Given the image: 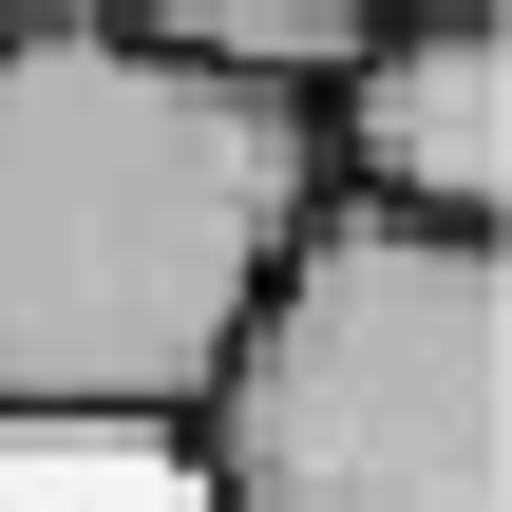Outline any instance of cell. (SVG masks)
Segmentation results:
<instances>
[{"label": "cell", "instance_id": "1", "mask_svg": "<svg viewBox=\"0 0 512 512\" xmlns=\"http://www.w3.org/2000/svg\"><path fill=\"white\" fill-rule=\"evenodd\" d=\"M323 209L285 76H190L76 0H0V437H171Z\"/></svg>", "mask_w": 512, "mask_h": 512}, {"label": "cell", "instance_id": "3", "mask_svg": "<svg viewBox=\"0 0 512 512\" xmlns=\"http://www.w3.org/2000/svg\"><path fill=\"white\" fill-rule=\"evenodd\" d=\"M304 114H323V190L418 209V228H512V0L361 19Z\"/></svg>", "mask_w": 512, "mask_h": 512}, {"label": "cell", "instance_id": "2", "mask_svg": "<svg viewBox=\"0 0 512 512\" xmlns=\"http://www.w3.org/2000/svg\"><path fill=\"white\" fill-rule=\"evenodd\" d=\"M171 456L209 512H512V228L323 190Z\"/></svg>", "mask_w": 512, "mask_h": 512}, {"label": "cell", "instance_id": "4", "mask_svg": "<svg viewBox=\"0 0 512 512\" xmlns=\"http://www.w3.org/2000/svg\"><path fill=\"white\" fill-rule=\"evenodd\" d=\"M76 19H114V38H152V57H190V76H285V95H323L342 76V0H76Z\"/></svg>", "mask_w": 512, "mask_h": 512}, {"label": "cell", "instance_id": "5", "mask_svg": "<svg viewBox=\"0 0 512 512\" xmlns=\"http://www.w3.org/2000/svg\"><path fill=\"white\" fill-rule=\"evenodd\" d=\"M342 19H475V0H342Z\"/></svg>", "mask_w": 512, "mask_h": 512}]
</instances>
